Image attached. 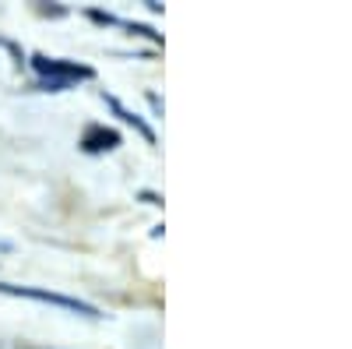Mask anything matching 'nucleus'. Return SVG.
I'll use <instances>...</instances> for the list:
<instances>
[{
    "mask_svg": "<svg viewBox=\"0 0 352 349\" xmlns=\"http://www.w3.org/2000/svg\"><path fill=\"white\" fill-rule=\"evenodd\" d=\"M102 99H106V106H109V109H113L116 116H120V120H124V124H134V127L141 131V138H144V141H155V134H152V127H148V124H144V120H141V116H138L134 109H127V106H124L120 99H116V96H106V92H102Z\"/></svg>",
    "mask_w": 352,
    "mask_h": 349,
    "instance_id": "20e7f679",
    "label": "nucleus"
},
{
    "mask_svg": "<svg viewBox=\"0 0 352 349\" xmlns=\"http://www.w3.org/2000/svg\"><path fill=\"white\" fill-rule=\"evenodd\" d=\"M0 293L8 297H25V300H39V304H53V307H64L85 317H99V310L92 304H85L78 297H64V293H50V289H32V286H11V282H0Z\"/></svg>",
    "mask_w": 352,
    "mask_h": 349,
    "instance_id": "f03ea898",
    "label": "nucleus"
},
{
    "mask_svg": "<svg viewBox=\"0 0 352 349\" xmlns=\"http://www.w3.org/2000/svg\"><path fill=\"white\" fill-rule=\"evenodd\" d=\"M32 71L39 74V89H46V92H64V89H71V85L88 81L96 74L88 64L60 61V56H43V53L32 56Z\"/></svg>",
    "mask_w": 352,
    "mask_h": 349,
    "instance_id": "f257e3e1",
    "label": "nucleus"
},
{
    "mask_svg": "<svg viewBox=\"0 0 352 349\" xmlns=\"http://www.w3.org/2000/svg\"><path fill=\"white\" fill-rule=\"evenodd\" d=\"M116 145H120V134H116L113 127H106V124H92V127H85V134H81V149L88 156L113 152Z\"/></svg>",
    "mask_w": 352,
    "mask_h": 349,
    "instance_id": "7ed1b4c3",
    "label": "nucleus"
}]
</instances>
